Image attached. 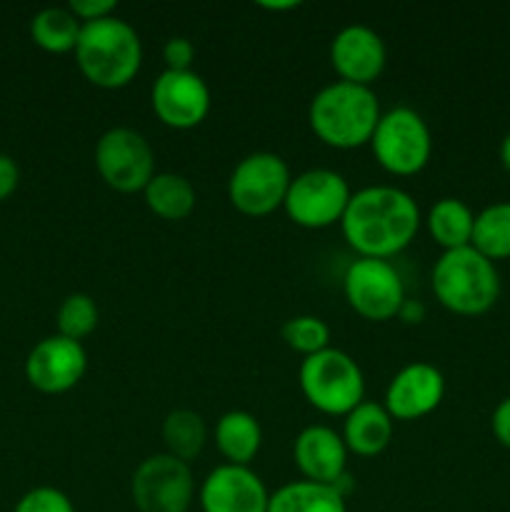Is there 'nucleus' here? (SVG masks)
<instances>
[{"instance_id":"473e14b6","label":"nucleus","mask_w":510,"mask_h":512,"mask_svg":"<svg viewBox=\"0 0 510 512\" xmlns=\"http://www.w3.org/2000/svg\"><path fill=\"white\" fill-rule=\"evenodd\" d=\"M398 320L405 325H418L425 320V305L415 298H405L398 310Z\"/></svg>"},{"instance_id":"aec40b11","label":"nucleus","mask_w":510,"mask_h":512,"mask_svg":"<svg viewBox=\"0 0 510 512\" xmlns=\"http://www.w3.org/2000/svg\"><path fill=\"white\" fill-rule=\"evenodd\" d=\"M430 238L435 245L445 250L468 248L473 240L475 213L470 205L460 198H440L428 208L423 218Z\"/></svg>"},{"instance_id":"a878e982","label":"nucleus","mask_w":510,"mask_h":512,"mask_svg":"<svg viewBox=\"0 0 510 512\" xmlns=\"http://www.w3.org/2000/svg\"><path fill=\"white\" fill-rule=\"evenodd\" d=\"M98 305L88 293H73L60 303L55 323H58V335L83 343L90 333L98 328Z\"/></svg>"},{"instance_id":"9d476101","label":"nucleus","mask_w":510,"mask_h":512,"mask_svg":"<svg viewBox=\"0 0 510 512\" xmlns=\"http://www.w3.org/2000/svg\"><path fill=\"white\" fill-rule=\"evenodd\" d=\"M130 498L138 512H188L195 500L190 463L168 453L148 455L133 470Z\"/></svg>"},{"instance_id":"20e7f679","label":"nucleus","mask_w":510,"mask_h":512,"mask_svg":"<svg viewBox=\"0 0 510 512\" xmlns=\"http://www.w3.org/2000/svg\"><path fill=\"white\" fill-rule=\"evenodd\" d=\"M430 285L438 303L463 318L488 313L500 298L498 268L473 245L440 253L430 273Z\"/></svg>"},{"instance_id":"2f4dec72","label":"nucleus","mask_w":510,"mask_h":512,"mask_svg":"<svg viewBox=\"0 0 510 512\" xmlns=\"http://www.w3.org/2000/svg\"><path fill=\"white\" fill-rule=\"evenodd\" d=\"M18 183H20L18 163H15L10 155L0 153V203H3V200H8L10 195L15 193Z\"/></svg>"},{"instance_id":"ddd939ff","label":"nucleus","mask_w":510,"mask_h":512,"mask_svg":"<svg viewBox=\"0 0 510 512\" xmlns=\"http://www.w3.org/2000/svg\"><path fill=\"white\" fill-rule=\"evenodd\" d=\"M88 370V353L78 340L50 335L43 338L25 360V378L45 395H63L83 380Z\"/></svg>"},{"instance_id":"f03ea898","label":"nucleus","mask_w":510,"mask_h":512,"mask_svg":"<svg viewBox=\"0 0 510 512\" xmlns=\"http://www.w3.org/2000/svg\"><path fill=\"white\" fill-rule=\"evenodd\" d=\"M380 100L373 88L335 83L323 85L308 105V125L315 138L335 150H355L370 145L380 123Z\"/></svg>"},{"instance_id":"6ab92c4d","label":"nucleus","mask_w":510,"mask_h":512,"mask_svg":"<svg viewBox=\"0 0 510 512\" xmlns=\"http://www.w3.org/2000/svg\"><path fill=\"white\" fill-rule=\"evenodd\" d=\"M215 445L225 463L250 465L263 448V428L248 410H228L215 423Z\"/></svg>"},{"instance_id":"bb28decb","label":"nucleus","mask_w":510,"mask_h":512,"mask_svg":"<svg viewBox=\"0 0 510 512\" xmlns=\"http://www.w3.org/2000/svg\"><path fill=\"white\" fill-rule=\"evenodd\" d=\"M280 335H283L285 345L303 358L330 348V328L318 315H295V318L285 320Z\"/></svg>"},{"instance_id":"0eeeda50","label":"nucleus","mask_w":510,"mask_h":512,"mask_svg":"<svg viewBox=\"0 0 510 512\" xmlns=\"http://www.w3.org/2000/svg\"><path fill=\"white\" fill-rule=\"evenodd\" d=\"M95 170L110 190L143 193L155 178V150L143 133L125 125L108 128L95 143Z\"/></svg>"},{"instance_id":"5701e85b","label":"nucleus","mask_w":510,"mask_h":512,"mask_svg":"<svg viewBox=\"0 0 510 512\" xmlns=\"http://www.w3.org/2000/svg\"><path fill=\"white\" fill-rule=\"evenodd\" d=\"M83 23L68 8H43L30 20V38L40 50L53 55L73 53Z\"/></svg>"},{"instance_id":"6e6552de","label":"nucleus","mask_w":510,"mask_h":512,"mask_svg":"<svg viewBox=\"0 0 510 512\" xmlns=\"http://www.w3.org/2000/svg\"><path fill=\"white\" fill-rule=\"evenodd\" d=\"M288 163L278 153L258 150L240 160L228 178V200L248 218H265L283 208L290 188Z\"/></svg>"},{"instance_id":"f8f14e48","label":"nucleus","mask_w":510,"mask_h":512,"mask_svg":"<svg viewBox=\"0 0 510 512\" xmlns=\"http://www.w3.org/2000/svg\"><path fill=\"white\" fill-rule=\"evenodd\" d=\"M155 118L173 130H193L208 118L210 88L195 70H163L150 88Z\"/></svg>"},{"instance_id":"4be33fe9","label":"nucleus","mask_w":510,"mask_h":512,"mask_svg":"<svg viewBox=\"0 0 510 512\" xmlns=\"http://www.w3.org/2000/svg\"><path fill=\"white\" fill-rule=\"evenodd\" d=\"M268 512H348V503L333 485L293 480L270 493Z\"/></svg>"},{"instance_id":"cd10ccee","label":"nucleus","mask_w":510,"mask_h":512,"mask_svg":"<svg viewBox=\"0 0 510 512\" xmlns=\"http://www.w3.org/2000/svg\"><path fill=\"white\" fill-rule=\"evenodd\" d=\"M13 512H75V505L63 490L43 485V488L28 490V493L18 500Z\"/></svg>"},{"instance_id":"423d86ee","label":"nucleus","mask_w":510,"mask_h":512,"mask_svg":"<svg viewBox=\"0 0 510 512\" xmlns=\"http://www.w3.org/2000/svg\"><path fill=\"white\" fill-rule=\"evenodd\" d=\"M370 150L380 168L395 178L423 173L433 158V133L428 120L408 105L385 110L370 138Z\"/></svg>"},{"instance_id":"f704fd0d","label":"nucleus","mask_w":510,"mask_h":512,"mask_svg":"<svg viewBox=\"0 0 510 512\" xmlns=\"http://www.w3.org/2000/svg\"><path fill=\"white\" fill-rule=\"evenodd\" d=\"M300 3L295 0H285V3H258V8L270 10V13H285V10H295Z\"/></svg>"},{"instance_id":"dca6fc26","label":"nucleus","mask_w":510,"mask_h":512,"mask_svg":"<svg viewBox=\"0 0 510 512\" xmlns=\"http://www.w3.org/2000/svg\"><path fill=\"white\" fill-rule=\"evenodd\" d=\"M388 63V48L380 33L368 25H345L330 43V65L340 80L373 88Z\"/></svg>"},{"instance_id":"393cba45","label":"nucleus","mask_w":510,"mask_h":512,"mask_svg":"<svg viewBox=\"0 0 510 512\" xmlns=\"http://www.w3.org/2000/svg\"><path fill=\"white\" fill-rule=\"evenodd\" d=\"M470 245L493 263L510 258V200H498L475 213Z\"/></svg>"},{"instance_id":"9b49d317","label":"nucleus","mask_w":510,"mask_h":512,"mask_svg":"<svg viewBox=\"0 0 510 512\" xmlns=\"http://www.w3.org/2000/svg\"><path fill=\"white\" fill-rule=\"evenodd\" d=\"M345 303L355 315L370 323H385L398 318L403 305L405 285L390 260L355 258L343 275Z\"/></svg>"},{"instance_id":"4468645a","label":"nucleus","mask_w":510,"mask_h":512,"mask_svg":"<svg viewBox=\"0 0 510 512\" xmlns=\"http://www.w3.org/2000/svg\"><path fill=\"white\" fill-rule=\"evenodd\" d=\"M203 512H268L270 490L250 465L223 463L198 488Z\"/></svg>"},{"instance_id":"39448f33","label":"nucleus","mask_w":510,"mask_h":512,"mask_svg":"<svg viewBox=\"0 0 510 512\" xmlns=\"http://www.w3.org/2000/svg\"><path fill=\"white\" fill-rule=\"evenodd\" d=\"M300 393L310 408L323 415H345L365 400V375L353 355L338 348H325L303 358L298 368Z\"/></svg>"},{"instance_id":"f257e3e1","label":"nucleus","mask_w":510,"mask_h":512,"mask_svg":"<svg viewBox=\"0 0 510 512\" xmlns=\"http://www.w3.org/2000/svg\"><path fill=\"white\" fill-rule=\"evenodd\" d=\"M423 225L413 195L395 185H365L350 195L340 233L358 258L390 260L403 253Z\"/></svg>"},{"instance_id":"f3484780","label":"nucleus","mask_w":510,"mask_h":512,"mask_svg":"<svg viewBox=\"0 0 510 512\" xmlns=\"http://www.w3.org/2000/svg\"><path fill=\"white\" fill-rule=\"evenodd\" d=\"M348 448L330 425H308L293 443V460L303 480L335 485L348 473Z\"/></svg>"},{"instance_id":"72a5a7b5","label":"nucleus","mask_w":510,"mask_h":512,"mask_svg":"<svg viewBox=\"0 0 510 512\" xmlns=\"http://www.w3.org/2000/svg\"><path fill=\"white\" fill-rule=\"evenodd\" d=\"M498 155H500V165H503V168L510 173V130H508V133H505V138L500 140Z\"/></svg>"},{"instance_id":"412c9836","label":"nucleus","mask_w":510,"mask_h":512,"mask_svg":"<svg viewBox=\"0 0 510 512\" xmlns=\"http://www.w3.org/2000/svg\"><path fill=\"white\" fill-rule=\"evenodd\" d=\"M143 200L153 215L160 220H185L198 205L195 185L180 173H155L145 185Z\"/></svg>"},{"instance_id":"7ed1b4c3","label":"nucleus","mask_w":510,"mask_h":512,"mask_svg":"<svg viewBox=\"0 0 510 512\" xmlns=\"http://www.w3.org/2000/svg\"><path fill=\"white\" fill-rule=\"evenodd\" d=\"M73 53L80 75L103 90L125 88L143 68V40L138 30L118 15L85 23Z\"/></svg>"},{"instance_id":"7c9ffc66","label":"nucleus","mask_w":510,"mask_h":512,"mask_svg":"<svg viewBox=\"0 0 510 512\" xmlns=\"http://www.w3.org/2000/svg\"><path fill=\"white\" fill-rule=\"evenodd\" d=\"M490 428H493L495 440L510 450V395L495 405L493 415H490Z\"/></svg>"},{"instance_id":"c85d7f7f","label":"nucleus","mask_w":510,"mask_h":512,"mask_svg":"<svg viewBox=\"0 0 510 512\" xmlns=\"http://www.w3.org/2000/svg\"><path fill=\"white\" fill-rule=\"evenodd\" d=\"M163 60L165 70H193L195 45L183 35H173V38L165 40Z\"/></svg>"},{"instance_id":"a211bd4d","label":"nucleus","mask_w":510,"mask_h":512,"mask_svg":"<svg viewBox=\"0 0 510 512\" xmlns=\"http://www.w3.org/2000/svg\"><path fill=\"white\" fill-rule=\"evenodd\" d=\"M395 420L390 418L388 410L373 400H363L355 410L345 415L343 423V443L348 453L358 458H375L385 453L393 440Z\"/></svg>"},{"instance_id":"1a4fd4ad","label":"nucleus","mask_w":510,"mask_h":512,"mask_svg":"<svg viewBox=\"0 0 510 512\" xmlns=\"http://www.w3.org/2000/svg\"><path fill=\"white\" fill-rule=\"evenodd\" d=\"M350 190L345 175L330 168H310L290 180L283 210L298 228L325 230L343 220L350 203Z\"/></svg>"},{"instance_id":"2eb2a0df","label":"nucleus","mask_w":510,"mask_h":512,"mask_svg":"<svg viewBox=\"0 0 510 512\" xmlns=\"http://www.w3.org/2000/svg\"><path fill=\"white\" fill-rule=\"evenodd\" d=\"M445 398V378L433 363L415 360L403 365L385 388L383 408L393 420L413 423L435 413Z\"/></svg>"},{"instance_id":"c756f323","label":"nucleus","mask_w":510,"mask_h":512,"mask_svg":"<svg viewBox=\"0 0 510 512\" xmlns=\"http://www.w3.org/2000/svg\"><path fill=\"white\" fill-rule=\"evenodd\" d=\"M68 10L85 25L115 15L118 3H115V0H70Z\"/></svg>"},{"instance_id":"b1692460","label":"nucleus","mask_w":510,"mask_h":512,"mask_svg":"<svg viewBox=\"0 0 510 512\" xmlns=\"http://www.w3.org/2000/svg\"><path fill=\"white\" fill-rule=\"evenodd\" d=\"M163 443L165 453L183 460V463L198 458L203 453L205 443H208V428H205L203 415L188 408L173 410V413L165 415Z\"/></svg>"}]
</instances>
